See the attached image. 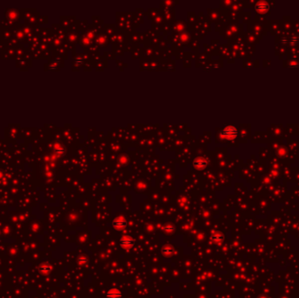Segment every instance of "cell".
I'll list each match as a JSON object with an SVG mask.
<instances>
[{
    "label": "cell",
    "mask_w": 299,
    "mask_h": 298,
    "mask_svg": "<svg viewBox=\"0 0 299 298\" xmlns=\"http://www.w3.org/2000/svg\"><path fill=\"white\" fill-rule=\"evenodd\" d=\"M128 222L124 217H117L112 221V226L116 230H123L127 227Z\"/></svg>",
    "instance_id": "cell-1"
},
{
    "label": "cell",
    "mask_w": 299,
    "mask_h": 298,
    "mask_svg": "<svg viewBox=\"0 0 299 298\" xmlns=\"http://www.w3.org/2000/svg\"><path fill=\"white\" fill-rule=\"evenodd\" d=\"M120 245L124 248H131L135 245V240L131 236H123L120 240Z\"/></svg>",
    "instance_id": "cell-2"
},
{
    "label": "cell",
    "mask_w": 299,
    "mask_h": 298,
    "mask_svg": "<svg viewBox=\"0 0 299 298\" xmlns=\"http://www.w3.org/2000/svg\"><path fill=\"white\" fill-rule=\"evenodd\" d=\"M123 295L121 290L117 289H111L106 293V298H123Z\"/></svg>",
    "instance_id": "cell-3"
},
{
    "label": "cell",
    "mask_w": 299,
    "mask_h": 298,
    "mask_svg": "<svg viewBox=\"0 0 299 298\" xmlns=\"http://www.w3.org/2000/svg\"><path fill=\"white\" fill-rule=\"evenodd\" d=\"M162 253L166 256H171L172 254H173V248L171 247H166L163 248Z\"/></svg>",
    "instance_id": "cell-4"
},
{
    "label": "cell",
    "mask_w": 299,
    "mask_h": 298,
    "mask_svg": "<svg viewBox=\"0 0 299 298\" xmlns=\"http://www.w3.org/2000/svg\"><path fill=\"white\" fill-rule=\"evenodd\" d=\"M268 4H267L266 3H264V2H262V3H260V4H258L256 5V9H257L258 11H261V10H262V11H265L268 10Z\"/></svg>",
    "instance_id": "cell-5"
},
{
    "label": "cell",
    "mask_w": 299,
    "mask_h": 298,
    "mask_svg": "<svg viewBox=\"0 0 299 298\" xmlns=\"http://www.w3.org/2000/svg\"><path fill=\"white\" fill-rule=\"evenodd\" d=\"M163 230L165 232L170 233V232H173L175 231V227L171 225H166V226L163 227Z\"/></svg>",
    "instance_id": "cell-6"
},
{
    "label": "cell",
    "mask_w": 299,
    "mask_h": 298,
    "mask_svg": "<svg viewBox=\"0 0 299 298\" xmlns=\"http://www.w3.org/2000/svg\"><path fill=\"white\" fill-rule=\"evenodd\" d=\"M222 239H223L222 235H221V234H219V233L214 234V235L212 237V240H213L214 242H221V241L222 240Z\"/></svg>",
    "instance_id": "cell-7"
},
{
    "label": "cell",
    "mask_w": 299,
    "mask_h": 298,
    "mask_svg": "<svg viewBox=\"0 0 299 298\" xmlns=\"http://www.w3.org/2000/svg\"><path fill=\"white\" fill-rule=\"evenodd\" d=\"M88 262V260H87V258H85V257H81V259H80V262L81 263H86Z\"/></svg>",
    "instance_id": "cell-8"
}]
</instances>
